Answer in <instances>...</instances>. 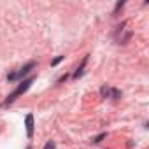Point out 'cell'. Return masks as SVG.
I'll return each mask as SVG.
<instances>
[{"mask_svg":"<svg viewBox=\"0 0 149 149\" xmlns=\"http://www.w3.org/2000/svg\"><path fill=\"white\" fill-rule=\"evenodd\" d=\"M88 58H90V54H86V56L83 58V61H81V65L77 67V70H76V72H74V74H72V77H74V79H79V77L83 76V74H84V68H86V63H88Z\"/></svg>","mask_w":149,"mask_h":149,"instance_id":"4","label":"cell"},{"mask_svg":"<svg viewBox=\"0 0 149 149\" xmlns=\"http://www.w3.org/2000/svg\"><path fill=\"white\" fill-rule=\"evenodd\" d=\"M26 149H32V147H30V146H28V147H26Z\"/></svg>","mask_w":149,"mask_h":149,"instance_id":"13","label":"cell"},{"mask_svg":"<svg viewBox=\"0 0 149 149\" xmlns=\"http://www.w3.org/2000/svg\"><path fill=\"white\" fill-rule=\"evenodd\" d=\"M109 98H114V100L121 98V91H119L118 88H111V95H109Z\"/></svg>","mask_w":149,"mask_h":149,"instance_id":"6","label":"cell"},{"mask_svg":"<svg viewBox=\"0 0 149 149\" xmlns=\"http://www.w3.org/2000/svg\"><path fill=\"white\" fill-rule=\"evenodd\" d=\"M44 149H56V142L54 140H47L46 146H44Z\"/></svg>","mask_w":149,"mask_h":149,"instance_id":"10","label":"cell"},{"mask_svg":"<svg viewBox=\"0 0 149 149\" xmlns=\"http://www.w3.org/2000/svg\"><path fill=\"white\" fill-rule=\"evenodd\" d=\"M130 39H132V32H126V33H125V35L119 39V42H118V44H126Z\"/></svg>","mask_w":149,"mask_h":149,"instance_id":"8","label":"cell"},{"mask_svg":"<svg viewBox=\"0 0 149 149\" xmlns=\"http://www.w3.org/2000/svg\"><path fill=\"white\" fill-rule=\"evenodd\" d=\"M105 137H107V133H105V132H102V133H98L97 137H93V139H91V142H93V144H98V142H102Z\"/></svg>","mask_w":149,"mask_h":149,"instance_id":"7","label":"cell"},{"mask_svg":"<svg viewBox=\"0 0 149 149\" xmlns=\"http://www.w3.org/2000/svg\"><path fill=\"white\" fill-rule=\"evenodd\" d=\"M25 128H26V137L32 139V137H33V128H35V125H33V116H32V114H26V118H25Z\"/></svg>","mask_w":149,"mask_h":149,"instance_id":"3","label":"cell"},{"mask_svg":"<svg viewBox=\"0 0 149 149\" xmlns=\"http://www.w3.org/2000/svg\"><path fill=\"white\" fill-rule=\"evenodd\" d=\"M32 83H33V77H28V79L21 81V83H19V86H18V88H16V90H14L13 93H9V95H7V98H6V100L2 102V105H4V107H7L9 104H13V102H14V100H16V98L19 97V95H23L25 91H28V90H30Z\"/></svg>","mask_w":149,"mask_h":149,"instance_id":"1","label":"cell"},{"mask_svg":"<svg viewBox=\"0 0 149 149\" xmlns=\"http://www.w3.org/2000/svg\"><path fill=\"white\" fill-rule=\"evenodd\" d=\"M123 6H125V0H119V2L116 4V7H114V13H112V16H118V11H119Z\"/></svg>","mask_w":149,"mask_h":149,"instance_id":"9","label":"cell"},{"mask_svg":"<svg viewBox=\"0 0 149 149\" xmlns=\"http://www.w3.org/2000/svg\"><path fill=\"white\" fill-rule=\"evenodd\" d=\"M63 58H65V56H56V58H54V60L51 61V65H53V67H54V65H58V63H60V61H61Z\"/></svg>","mask_w":149,"mask_h":149,"instance_id":"11","label":"cell"},{"mask_svg":"<svg viewBox=\"0 0 149 149\" xmlns=\"http://www.w3.org/2000/svg\"><path fill=\"white\" fill-rule=\"evenodd\" d=\"M35 65H37L35 61H28V63H25L19 70H16V72H11V74H9V76H7V81H11V83H13V81L23 79L25 76H28V74L35 68Z\"/></svg>","mask_w":149,"mask_h":149,"instance_id":"2","label":"cell"},{"mask_svg":"<svg viewBox=\"0 0 149 149\" xmlns=\"http://www.w3.org/2000/svg\"><path fill=\"white\" fill-rule=\"evenodd\" d=\"M100 95H102V98H109V95H111V86L104 84V86L100 88Z\"/></svg>","mask_w":149,"mask_h":149,"instance_id":"5","label":"cell"},{"mask_svg":"<svg viewBox=\"0 0 149 149\" xmlns=\"http://www.w3.org/2000/svg\"><path fill=\"white\" fill-rule=\"evenodd\" d=\"M68 79V76H67V74H65V76H61L60 79H58V83H63V81H67Z\"/></svg>","mask_w":149,"mask_h":149,"instance_id":"12","label":"cell"}]
</instances>
